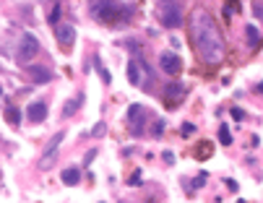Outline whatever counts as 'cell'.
Here are the masks:
<instances>
[{
  "label": "cell",
  "mask_w": 263,
  "mask_h": 203,
  "mask_svg": "<svg viewBox=\"0 0 263 203\" xmlns=\"http://www.w3.org/2000/svg\"><path fill=\"white\" fill-rule=\"evenodd\" d=\"M191 36L198 58L206 65H219L224 60V36L206 11H196L191 16Z\"/></svg>",
  "instance_id": "obj_1"
},
{
  "label": "cell",
  "mask_w": 263,
  "mask_h": 203,
  "mask_svg": "<svg viewBox=\"0 0 263 203\" xmlns=\"http://www.w3.org/2000/svg\"><path fill=\"white\" fill-rule=\"evenodd\" d=\"M36 52H40V39L26 31V34L18 39V45H16V63H18V65H29V63L36 58Z\"/></svg>",
  "instance_id": "obj_2"
},
{
  "label": "cell",
  "mask_w": 263,
  "mask_h": 203,
  "mask_svg": "<svg viewBox=\"0 0 263 203\" xmlns=\"http://www.w3.org/2000/svg\"><path fill=\"white\" fill-rule=\"evenodd\" d=\"M157 19L162 21V26L177 29V26H182V6L180 3H162L157 8Z\"/></svg>",
  "instance_id": "obj_3"
},
{
  "label": "cell",
  "mask_w": 263,
  "mask_h": 203,
  "mask_svg": "<svg viewBox=\"0 0 263 203\" xmlns=\"http://www.w3.org/2000/svg\"><path fill=\"white\" fill-rule=\"evenodd\" d=\"M97 21H115V16H120V6L118 3H91L89 6Z\"/></svg>",
  "instance_id": "obj_4"
},
{
  "label": "cell",
  "mask_w": 263,
  "mask_h": 203,
  "mask_svg": "<svg viewBox=\"0 0 263 203\" xmlns=\"http://www.w3.org/2000/svg\"><path fill=\"white\" fill-rule=\"evenodd\" d=\"M63 136H65V133H58V136H52V141L47 143V149H45V154H42V159H40V167H42V170H50V167L55 164V159H58V149H60Z\"/></svg>",
  "instance_id": "obj_5"
},
{
  "label": "cell",
  "mask_w": 263,
  "mask_h": 203,
  "mask_svg": "<svg viewBox=\"0 0 263 203\" xmlns=\"http://www.w3.org/2000/svg\"><path fill=\"white\" fill-rule=\"evenodd\" d=\"M159 65H162V70L170 73V76H177V73L182 70V60H180L175 52H162V55H159Z\"/></svg>",
  "instance_id": "obj_6"
},
{
  "label": "cell",
  "mask_w": 263,
  "mask_h": 203,
  "mask_svg": "<svg viewBox=\"0 0 263 203\" xmlns=\"http://www.w3.org/2000/svg\"><path fill=\"white\" fill-rule=\"evenodd\" d=\"M55 39L63 50H70L73 47V39H76V29L73 26H58L55 29Z\"/></svg>",
  "instance_id": "obj_7"
},
{
  "label": "cell",
  "mask_w": 263,
  "mask_h": 203,
  "mask_svg": "<svg viewBox=\"0 0 263 203\" xmlns=\"http://www.w3.org/2000/svg\"><path fill=\"white\" fill-rule=\"evenodd\" d=\"M26 70H29V78L34 84H47V81H52V70L45 65H26Z\"/></svg>",
  "instance_id": "obj_8"
},
{
  "label": "cell",
  "mask_w": 263,
  "mask_h": 203,
  "mask_svg": "<svg viewBox=\"0 0 263 203\" xmlns=\"http://www.w3.org/2000/svg\"><path fill=\"white\" fill-rule=\"evenodd\" d=\"M26 115H29V120H34V123H42V120L47 117V104L42 99H36L26 107Z\"/></svg>",
  "instance_id": "obj_9"
},
{
  "label": "cell",
  "mask_w": 263,
  "mask_h": 203,
  "mask_svg": "<svg viewBox=\"0 0 263 203\" xmlns=\"http://www.w3.org/2000/svg\"><path fill=\"white\" fill-rule=\"evenodd\" d=\"M182 94H185V86H182V84H170V86L164 89V97L170 99V104H172V107L182 99Z\"/></svg>",
  "instance_id": "obj_10"
},
{
  "label": "cell",
  "mask_w": 263,
  "mask_h": 203,
  "mask_svg": "<svg viewBox=\"0 0 263 203\" xmlns=\"http://www.w3.org/2000/svg\"><path fill=\"white\" fill-rule=\"evenodd\" d=\"M63 182L65 185H79L81 182V172H79V167H68V170H63Z\"/></svg>",
  "instance_id": "obj_11"
},
{
  "label": "cell",
  "mask_w": 263,
  "mask_h": 203,
  "mask_svg": "<svg viewBox=\"0 0 263 203\" xmlns=\"http://www.w3.org/2000/svg\"><path fill=\"white\" fill-rule=\"evenodd\" d=\"M138 120L143 123V109H141V104H133V107L128 109V123H130V131L138 125Z\"/></svg>",
  "instance_id": "obj_12"
},
{
  "label": "cell",
  "mask_w": 263,
  "mask_h": 203,
  "mask_svg": "<svg viewBox=\"0 0 263 203\" xmlns=\"http://www.w3.org/2000/svg\"><path fill=\"white\" fill-rule=\"evenodd\" d=\"M6 120H8L11 125H16V128H18V123H21V112H18L16 107H11V104H8V107H6Z\"/></svg>",
  "instance_id": "obj_13"
},
{
  "label": "cell",
  "mask_w": 263,
  "mask_h": 203,
  "mask_svg": "<svg viewBox=\"0 0 263 203\" xmlns=\"http://www.w3.org/2000/svg\"><path fill=\"white\" fill-rule=\"evenodd\" d=\"M128 78H130V84H133V86H141V78H138V63H136V60H130V63H128Z\"/></svg>",
  "instance_id": "obj_14"
},
{
  "label": "cell",
  "mask_w": 263,
  "mask_h": 203,
  "mask_svg": "<svg viewBox=\"0 0 263 203\" xmlns=\"http://www.w3.org/2000/svg\"><path fill=\"white\" fill-rule=\"evenodd\" d=\"M81 104H84V97H76V99H70V102L65 104V109H63V115H65V117H70V115H73V112H76V109H79Z\"/></svg>",
  "instance_id": "obj_15"
},
{
  "label": "cell",
  "mask_w": 263,
  "mask_h": 203,
  "mask_svg": "<svg viewBox=\"0 0 263 203\" xmlns=\"http://www.w3.org/2000/svg\"><path fill=\"white\" fill-rule=\"evenodd\" d=\"M60 13H63V6H60V3H52V6H50V16H47V21H50L52 26H58Z\"/></svg>",
  "instance_id": "obj_16"
},
{
  "label": "cell",
  "mask_w": 263,
  "mask_h": 203,
  "mask_svg": "<svg viewBox=\"0 0 263 203\" xmlns=\"http://www.w3.org/2000/svg\"><path fill=\"white\" fill-rule=\"evenodd\" d=\"M245 36H248V45H250V47H255L258 39H260V34H258L255 26H245Z\"/></svg>",
  "instance_id": "obj_17"
},
{
  "label": "cell",
  "mask_w": 263,
  "mask_h": 203,
  "mask_svg": "<svg viewBox=\"0 0 263 203\" xmlns=\"http://www.w3.org/2000/svg\"><path fill=\"white\" fill-rule=\"evenodd\" d=\"M219 141H221L224 146H230V143H232V133H230L227 125H221V128H219Z\"/></svg>",
  "instance_id": "obj_18"
},
{
  "label": "cell",
  "mask_w": 263,
  "mask_h": 203,
  "mask_svg": "<svg viewBox=\"0 0 263 203\" xmlns=\"http://www.w3.org/2000/svg\"><path fill=\"white\" fill-rule=\"evenodd\" d=\"M196 156H198V159H206V156H211V146H209V143H201V146L196 149Z\"/></svg>",
  "instance_id": "obj_19"
},
{
  "label": "cell",
  "mask_w": 263,
  "mask_h": 203,
  "mask_svg": "<svg viewBox=\"0 0 263 203\" xmlns=\"http://www.w3.org/2000/svg\"><path fill=\"white\" fill-rule=\"evenodd\" d=\"M253 16L263 19V0H255V3H253Z\"/></svg>",
  "instance_id": "obj_20"
},
{
  "label": "cell",
  "mask_w": 263,
  "mask_h": 203,
  "mask_svg": "<svg viewBox=\"0 0 263 203\" xmlns=\"http://www.w3.org/2000/svg\"><path fill=\"white\" fill-rule=\"evenodd\" d=\"M180 133H182V136H193V133H196V125H191V123H182Z\"/></svg>",
  "instance_id": "obj_21"
},
{
  "label": "cell",
  "mask_w": 263,
  "mask_h": 203,
  "mask_svg": "<svg viewBox=\"0 0 263 203\" xmlns=\"http://www.w3.org/2000/svg\"><path fill=\"white\" fill-rule=\"evenodd\" d=\"M104 133H107V125H104V123H99V125H94V128H91V136H97V138H99V136H104Z\"/></svg>",
  "instance_id": "obj_22"
},
{
  "label": "cell",
  "mask_w": 263,
  "mask_h": 203,
  "mask_svg": "<svg viewBox=\"0 0 263 203\" xmlns=\"http://www.w3.org/2000/svg\"><path fill=\"white\" fill-rule=\"evenodd\" d=\"M240 11V3H227L224 6V13H237Z\"/></svg>",
  "instance_id": "obj_23"
},
{
  "label": "cell",
  "mask_w": 263,
  "mask_h": 203,
  "mask_svg": "<svg viewBox=\"0 0 263 203\" xmlns=\"http://www.w3.org/2000/svg\"><path fill=\"white\" fill-rule=\"evenodd\" d=\"M152 133H154V136H162V133H164V123H162V120H159V123H154Z\"/></svg>",
  "instance_id": "obj_24"
},
{
  "label": "cell",
  "mask_w": 263,
  "mask_h": 203,
  "mask_svg": "<svg viewBox=\"0 0 263 203\" xmlns=\"http://www.w3.org/2000/svg\"><path fill=\"white\" fill-rule=\"evenodd\" d=\"M128 185H141V172L136 170L133 175H130V180H128Z\"/></svg>",
  "instance_id": "obj_25"
},
{
  "label": "cell",
  "mask_w": 263,
  "mask_h": 203,
  "mask_svg": "<svg viewBox=\"0 0 263 203\" xmlns=\"http://www.w3.org/2000/svg\"><path fill=\"white\" fill-rule=\"evenodd\" d=\"M206 177H209V175H206V172H201V175L196 177V182H193V188H201V185L206 182Z\"/></svg>",
  "instance_id": "obj_26"
},
{
  "label": "cell",
  "mask_w": 263,
  "mask_h": 203,
  "mask_svg": "<svg viewBox=\"0 0 263 203\" xmlns=\"http://www.w3.org/2000/svg\"><path fill=\"white\" fill-rule=\"evenodd\" d=\"M232 117H235V120H242V117H245V112H242L240 107H232Z\"/></svg>",
  "instance_id": "obj_27"
},
{
  "label": "cell",
  "mask_w": 263,
  "mask_h": 203,
  "mask_svg": "<svg viewBox=\"0 0 263 203\" xmlns=\"http://www.w3.org/2000/svg\"><path fill=\"white\" fill-rule=\"evenodd\" d=\"M164 161H167V164H175V154L172 151H164Z\"/></svg>",
  "instance_id": "obj_28"
},
{
  "label": "cell",
  "mask_w": 263,
  "mask_h": 203,
  "mask_svg": "<svg viewBox=\"0 0 263 203\" xmlns=\"http://www.w3.org/2000/svg\"><path fill=\"white\" fill-rule=\"evenodd\" d=\"M94 156H97V151H94V149H91V151H89V154H86V164H91V159H94Z\"/></svg>",
  "instance_id": "obj_29"
},
{
  "label": "cell",
  "mask_w": 263,
  "mask_h": 203,
  "mask_svg": "<svg viewBox=\"0 0 263 203\" xmlns=\"http://www.w3.org/2000/svg\"><path fill=\"white\" fill-rule=\"evenodd\" d=\"M227 188H230V190L235 193V190H237V182H235V180H227Z\"/></svg>",
  "instance_id": "obj_30"
},
{
  "label": "cell",
  "mask_w": 263,
  "mask_h": 203,
  "mask_svg": "<svg viewBox=\"0 0 263 203\" xmlns=\"http://www.w3.org/2000/svg\"><path fill=\"white\" fill-rule=\"evenodd\" d=\"M258 91H263V84H258Z\"/></svg>",
  "instance_id": "obj_31"
}]
</instances>
